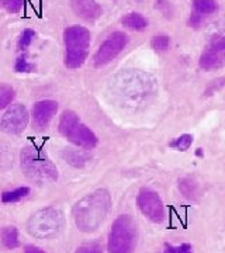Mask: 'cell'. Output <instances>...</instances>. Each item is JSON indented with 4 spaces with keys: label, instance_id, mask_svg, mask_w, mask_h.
I'll list each match as a JSON object with an SVG mask.
<instances>
[{
    "label": "cell",
    "instance_id": "1",
    "mask_svg": "<svg viewBox=\"0 0 225 253\" xmlns=\"http://www.w3.org/2000/svg\"><path fill=\"white\" fill-rule=\"evenodd\" d=\"M111 208V197L106 189H99L86 194L73 207V218L78 229L86 234L97 231L104 222Z\"/></svg>",
    "mask_w": 225,
    "mask_h": 253
},
{
    "label": "cell",
    "instance_id": "2",
    "mask_svg": "<svg viewBox=\"0 0 225 253\" xmlns=\"http://www.w3.org/2000/svg\"><path fill=\"white\" fill-rule=\"evenodd\" d=\"M23 173L37 184H49L58 180V169L52 161L36 145H27L20 154Z\"/></svg>",
    "mask_w": 225,
    "mask_h": 253
},
{
    "label": "cell",
    "instance_id": "3",
    "mask_svg": "<svg viewBox=\"0 0 225 253\" xmlns=\"http://www.w3.org/2000/svg\"><path fill=\"white\" fill-rule=\"evenodd\" d=\"M65 41V66L78 69L85 63L89 55L90 31L83 26H71L63 31Z\"/></svg>",
    "mask_w": 225,
    "mask_h": 253
},
{
    "label": "cell",
    "instance_id": "4",
    "mask_svg": "<svg viewBox=\"0 0 225 253\" xmlns=\"http://www.w3.org/2000/svg\"><path fill=\"white\" fill-rule=\"evenodd\" d=\"M59 132L69 142L79 146L82 149H93L97 146L96 134L79 121L78 114L72 110H65L59 118Z\"/></svg>",
    "mask_w": 225,
    "mask_h": 253
},
{
    "label": "cell",
    "instance_id": "5",
    "mask_svg": "<svg viewBox=\"0 0 225 253\" xmlns=\"http://www.w3.org/2000/svg\"><path fill=\"white\" fill-rule=\"evenodd\" d=\"M63 228V215L59 210L46 207L34 212L27 221V231L37 239H49L56 236Z\"/></svg>",
    "mask_w": 225,
    "mask_h": 253
},
{
    "label": "cell",
    "instance_id": "6",
    "mask_svg": "<svg viewBox=\"0 0 225 253\" xmlns=\"http://www.w3.org/2000/svg\"><path fill=\"white\" fill-rule=\"evenodd\" d=\"M136 245V225L130 215H120L108 235V253H133Z\"/></svg>",
    "mask_w": 225,
    "mask_h": 253
},
{
    "label": "cell",
    "instance_id": "7",
    "mask_svg": "<svg viewBox=\"0 0 225 253\" xmlns=\"http://www.w3.org/2000/svg\"><path fill=\"white\" fill-rule=\"evenodd\" d=\"M136 204L141 212L149 221L161 224L166 218V208L163 206L162 199L156 191L151 189H141L136 197Z\"/></svg>",
    "mask_w": 225,
    "mask_h": 253
},
{
    "label": "cell",
    "instance_id": "8",
    "mask_svg": "<svg viewBox=\"0 0 225 253\" xmlns=\"http://www.w3.org/2000/svg\"><path fill=\"white\" fill-rule=\"evenodd\" d=\"M128 44V37L121 31H116L101 42L99 46L97 52L94 54L93 62L96 68H101L104 65L110 63L118 54L123 52V49L126 48Z\"/></svg>",
    "mask_w": 225,
    "mask_h": 253
},
{
    "label": "cell",
    "instance_id": "9",
    "mask_svg": "<svg viewBox=\"0 0 225 253\" xmlns=\"http://www.w3.org/2000/svg\"><path fill=\"white\" fill-rule=\"evenodd\" d=\"M28 111L24 104H11L0 120V129L9 135H20L28 126Z\"/></svg>",
    "mask_w": 225,
    "mask_h": 253
},
{
    "label": "cell",
    "instance_id": "10",
    "mask_svg": "<svg viewBox=\"0 0 225 253\" xmlns=\"http://www.w3.org/2000/svg\"><path fill=\"white\" fill-rule=\"evenodd\" d=\"M198 63L204 71H216L225 66V36L214 40L204 49Z\"/></svg>",
    "mask_w": 225,
    "mask_h": 253
},
{
    "label": "cell",
    "instance_id": "11",
    "mask_svg": "<svg viewBox=\"0 0 225 253\" xmlns=\"http://www.w3.org/2000/svg\"><path fill=\"white\" fill-rule=\"evenodd\" d=\"M58 111V103L54 100L37 101L33 107V126L37 131H44Z\"/></svg>",
    "mask_w": 225,
    "mask_h": 253
},
{
    "label": "cell",
    "instance_id": "12",
    "mask_svg": "<svg viewBox=\"0 0 225 253\" xmlns=\"http://www.w3.org/2000/svg\"><path fill=\"white\" fill-rule=\"evenodd\" d=\"M217 10H218V3L216 0H193L189 24L193 28H197L204 18L214 14Z\"/></svg>",
    "mask_w": 225,
    "mask_h": 253
},
{
    "label": "cell",
    "instance_id": "13",
    "mask_svg": "<svg viewBox=\"0 0 225 253\" xmlns=\"http://www.w3.org/2000/svg\"><path fill=\"white\" fill-rule=\"evenodd\" d=\"M71 7L78 17L94 21L101 16V7L96 0H71Z\"/></svg>",
    "mask_w": 225,
    "mask_h": 253
},
{
    "label": "cell",
    "instance_id": "14",
    "mask_svg": "<svg viewBox=\"0 0 225 253\" xmlns=\"http://www.w3.org/2000/svg\"><path fill=\"white\" fill-rule=\"evenodd\" d=\"M123 26L134 31H142L148 27V20L141 14V13H128L123 17Z\"/></svg>",
    "mask_w": 225,
    "mask_h": 253
},
{
    "label": "cell",
    "instance_id": "15",
    "mask_svg": "<svg viewBox=\"0 0 225 253\" xmlns=\"http://www.w3.org/2000/svg\"><path fill=\"white\" fill-rule=\"evenodd\" d=\"M179 189L181 194L190 200H196L198 194V184L197 181L191 177H183L179 180Z\"/></svg>",
    "mask_w": 225,
    "mask_h": 253
},
{
    "label": "cell",
    "instance_id": "16",
    "mask_svg": "<svg viewBox=\"0 0 225 253\" xmlns=\"http://www.w3.org/2000/svg\"><path fill=\"white\" fill-rule=\"evenodd\" d=\"M1 242L9 249H16L20 246L18 241V232L16 226H6L1 231Z\"/></svg>",
    "mask_w": 225,
    "mask_h": 253
},
{
    "label": "cell",
    "instance_id": "17",
    "mask_svg": "<svg viewBox=\"0 0 225 253\" xmlns=\"http://www.w3.org/2000/svg\"><path fill=\"white\" fill-rule=\"evenodd\" d=\"M62 156L66 162L75 166V168H83V166H86V163L89 162V158L82 151H65Z\"/></svg>",
    "mask_w": 225,
    "mask_h": 253
},
{
    "label": "cell",
    "instance_id": "18",
    "mask_svg": "<svg viewBox=\"0 0 225 253\" xmlns=\"http://www.w3.org/2000/svg\"><path fill=\"white\" fill-rule=\"evenodd\" d=\"M28 194H30L28 187H18V189L11 190V191H4L1 194V201L3 203H16V201L24 199Z\"/></svg>",
    "mask_w": 225,
    "mask_h": 253
},
{
    "label": "cell",
    "instance_id": "19",
    "mask_svg": "<svg viewBox=\"0 0 225 253\" xmlns=\"http://www.w3.org/2000/svg\"><path fill=\"white\" fill-rule=\"evenodd\" d=\"M13 99H14V89L6 83H0V110L9 107Z\"/></svg>",
    "mask_w": 225,
    "mask_h": 253
},
{
    "label": "cell",
    "instance_id": "20",
    "mask_svg": "<svg viewBox=\"0 0 225 253\" xmlns=\"http://www.w3.org/2000/svg\"><path fill=\"white\" fill-rule=\"evenodd\" d=\"M191 144H193V136L190 135V134H183L179 138H176L175 141H172L169 146L173 148V149H176V151L184 152V151H187L191 146Z\"/></svg>",
    "mask_w": 225,
    "mask_h": 253
},
{
    "label": "cell",
    "instance_id": "21",
    "mask_svg": "<svg viewBox=\"0 0 225 253\" xmlns=\"http://www.w3.org/2000/svg\"><path fill=\"white\" fill-rule=\"evenodd\" d=\"M169 45H171V38L169 36H165V34H161V36H155L151 41V46L156 52H165L169 49Z\"/></svg>",
    "mask_w": 225,
    "mask_h": 253
},
{
    "label": "cell",
    "instance_id": "22",
    "mask_svg": "<svg viewBox=\"0 0 225 253\" xmlns=\"http://www.w3.org/2000/svg\"><path fill=\"white\" fill-rule=\"evenodd\" d=\"M36 38V33L33 31V30H30V28H26L23 33H21V36L18 38V42H17V49L18 51H26L28 46L31 45V42H33V40Z\"/></svg>",
    "mask_w": 225,
    "mask_h": 253
},
{
    "label": "cell",
    "instance_id": "23",
    "mask_svg": "<svg viewBox=\"0 0 225 253\" xmlns=\"http://www.w3.org/2000/svg\"><path fill=\"white\" fill-rule=\"evenodd\" d=\"M14 71L20 73H28L34 71V65L30 63L27 61V56L26 55H21L18 56L17 61H16V65H14Z\"/></svg>",
    "mask_w": 225,
    "mask_h": 253
},
{
    "label": "cell",
    "instance_id": "24",
    "mask_svg": "<svg viewBox=\"0 0 225 253\" xmlns=\"http://www.w3.org/2000/svg\"><path fill=\"white\" fill-rule=\"evenodd\" d=\"M24 1L26 0H1V4L4 6V9L7 10L11 14H16L20 13L23 6H24Z\"/></svg>",
    "mask_w": 225,
    "mask_h": 253
},
{
    "label": "cell",
    "instance_id": "25",
    "mask_svg": "<svg viewBox=\"0 0 225 253\" xmlns=\"http://www.w3.org/2000/svg\"><path fill=\"white\" fill-rule=\"evenodd\" d=\"M163 253H191V246L189 244L179 245V246H172V245H165Z\"/></svg>",
    "mask_w": 225,
    "mask_h": 253
},
{
    "label": "cell",
    "instance_id": "26",
    "mask_svg": "<svg viewBox=\"0 0 225 253\" xmlns=\"http://www.w3.org/2000/svg\"><path fill=\"white\" fill-rule=\"evenodd\" d=\"M155 6L162 13V16H165L166 18L172 17V6L168 0H155Z\"/></svg>",
    "mask_w": 225,
    "mask_h": 253
},
{
    "label": "cell",
    "instance_id": "27",
    "mask_svg": "<svg viewBox=\"0 0 225 253\" xmlns=\"http://www.w3.org/2000/svg\"><path fill=\"white\" fill-rule=\"evenodd\" d=\"M224 86H225V78L213 81L207 86V89H206V96H211V94H214V93H217L218 90H221Z\"/></svg>",
    "mask_w": 225,
    "mask_h": 253
},
{
    "label": "cell",
    "instance_id": "28",
    "mask_svg": "<svg viewBox=\"0 0 225 253\" xmlns=\"http://www.w3.org/2000/svg\"><path fill=\"white\" fill-rule=\"evenodd\" d=\"M75 253H103L99 244H86L79 246Z\"/></svg>",
    "mask_w": 225,
    "mask_h": 253
},
{
    "label": "cell",
    "instance_id": "29",
    "mask_svg": "<svg viewBox=\"0 0 225 253\" xmlns=\"http://www.w3.org/2000/svg\"><path fill=\"white\" fill-rule=\"evenodd\" d=\"M24 253H45L43 249H40V248H37V246H27L26 248V251H24Z\"/></svg>",
    "mask_w": 225,
    "mask_h": 253
}]
</instances>
